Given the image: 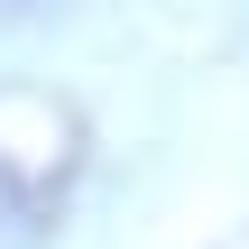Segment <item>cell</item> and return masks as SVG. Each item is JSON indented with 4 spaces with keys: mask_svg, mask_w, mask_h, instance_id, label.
Returning <instances> with one entry per match:
<instances>
[{
    "mask_svg": "<svg viewBox=\"0 0 249 249\" xmlns=\"http://www.w3.org/2000/svg\"><path fill=\"white\" fill-rule=\"evenodd\" d=\"M28 9H37V0H0V18H28Z\"/></svg>",
    "mask_w": 249,
    "mask_h": 249,
    "instance_id": "cell-1",
    "label": "cell"
}]
</instances>
